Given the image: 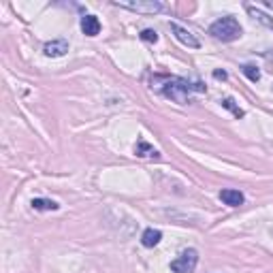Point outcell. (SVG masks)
I'll use <instances>...</instances> for the list:
<instances>
[{
    "label": "cell",
    "mask_w": 273,
    "mask_h": 273,
    "mask_svg": "<svg viewBox=\"0 0 273 273\" xmlns=\"http://www.w3.org/2000/svg\"><path fill=\"white\" fill-rule=\"evenodd\" d=\"M43 52H45V56H49V58H60V56H64V54L68 52V43L64 41V39L49 41V43H45Z\"/></svg>",
    "instance_id": "8992f818"
},
{
    "label": "cell",
    "mask_w": 273,
    "mask_h": 273,
    "mask_svg": "<svg viewBox=\"0 0 273 273\" xmlns=\"http://www.w3.org/2000/svg\"><path fill=\"white\" fill-rule=\"evenodd\" d=\"M32 209H37V211H56L58 209V203L56 201H49V199H32Z\"/></svg>",
    "instance_id": "30bf717a"
},
{
    "label": "cell",
    "mask_w": 273,
    "mask_h": 273,
    "mask_svg": "<svg viewBox=\"0 0 273 273\" xmlns=\"http://www.w3.org/2000/svg\"><path fill=\"white\" fill-rule=\"evenodd\" d=\"M213 77H215V79H226V73H224V70H215Z\"/></svg>",
    "instance_id": "9a60e30c"
},
{
    "label": "cell",
    "mask_w": 273,
    "mask_h": 273,
    "mask_svg": "<svg viewBox=\"0 0 273 273\" xmlns=\"http://www.w3.org/2000/svg\"><path fill=\"white\" fill-rule=\"evenodd\" d=\"M81 30L85 37H96V34L100 32V21L96 15H85L81 19Z\"/></svg>",
    "instance_id": "ba28073f"
},
{
    "label": "cell",
    "mask_w": 273,
    "mask_h": 273,
    "mask_svg": "<svg viewBox=\"0 0 273 273\" xmlns=\"http://www.w3.org/2000/svg\"><path fill=\"white\" fill-rule=\"evenodd\" d=\"M141 39L147 41V43H156V41H158V32H156V30H149V28H147V30L141 32Z\"/></svg>",
    "instance_id": "5bb4252c"
},
{
    "label": "cell",
    "mask_w": 273,
    "mask_h": 273,
    "mask_svg": "<svg viewBox=\"0 0 273 273\" xmlns=\"http://www.w3.org/2000/svg\"><path fill=\"white\" fill-rule=\"evenodd\" d=\"M135 154L141 156V158H160V154H158L156 149L149 145V143H145V141L136 143V145H135Z\"/></svg>",
    "instance_id": "8fae6325"
},
{
    "label": "cell",
    "mask_w": 273,
    "mask_h": 273,
    "mask_svg": "<svg viewBox=\"0 0 273 273\" xmlns=\"http://www.w3.org/2000/svg\"><path fill=\"white\" fill-rule=\"evenodd\" d=\"M220 201L224 205H228V207H239V205H243V195L239 190H233V188H226V190H222L220 192Z\"/></svg>",
    "instance_id": "52a82bcc"
},
{
    "label": "cell",
    "mask_w": 273,
    "mask_h": 273,
    "mask_svg": "<svg viewBox=\"0 0 273 273\" xmlns=\"http://www.w3.org/2000/svg\"><path fill=\"white\" fill-rule=\"evenodd\" d=\"M113 4L135 13H145V15H154V13L162 9V4L158 0H116Z\"/></svg>",
    "instance_id": "277c9868"
},
{
    "label": "cell",
    "mask_w": 273,
    "mask_h": 273,
    "mask_svg": "<svg viewBox=\"0 0 273 273\" xmlns=\"http://www.w3.org/2000/svg\"><path fill=\"white\" fill-rule=\"evenodd\" d=\"M160 239H162V233L158 231V228H145V231H143V235H141V243H143L145 248L158 246V243H160Z\"/></svg>",
    "instance_id": "9c48e42d"
},
{
    "label": "cell",
    "mask_w": 273,
    "mask_h": 273,
    "mask_svg": "<svg viewBox=\"0 0 273 273\" xmlns=\"http://www.w3.org/2000/svg\"><path fill=\"white\" fill-rule=\"evenodd\" d=\"M171 32L175 34V39L179 43H184L186 47H192V49H199L201 47V41L192 34L190 30H186V28H182L179 24H175V21H171Z\"/></svg>",
    "instance_id": "5b68a950"
},
{
    "label": "cell",
    "mask_w": 273,
    "mask_h": 273,
    "mask_svg": "<svg viewBox=\"0 0 273 273\" xmlns=\"http://www.w3.org/2000/svg\"><path fill=\"white\" fill-rule=\"evenodd\" d=\"M222 107H224V109H228V111H233L237 118H243V116H246V113H243V109H239V107L235 105L233 98H224V100H222Z\"/></svg>",
    "instance_id": "7c38bea8"
},
{
    "label": "cell",
    "mask_w": 273,
    "mask_h": 273,
    "mask_svg": "<svg viewBox=\"0 0 273 273\" xmlns=\"http://www.w3.org/2000/svg\"><path fill=\"white\" fill-rule=\"evenodd\" d=\"M192 90L205 92V85H201V83L190 85L188 81H184V79H171V81L162 88V94L167 98H171V100H175V103H179V105H184V103H188Z\"/></svg>",
    "instance_id": "6da1fadb"
},
{
    "label": "cell",
    "mask_w": 273,
    "mask_h": 273,
    "mask_svg": "<svg viewBox=\"0 0 273 273\" xmlns=\"http://www.w3.org/2000/svg\"><path fill=\"white\" fill-rule=\"evenodd\" d=\"M209 34L222 43H231L241 37V26L235 17H220L209 26Z\"/></svg>",
    "instance_id": "7a4b0ae2"
},
{
    "label": "cell",
    "mask_w": 273,
    "mask_h": 273,
    "mask_svg": "<svg viewBox=\"0 0 273 273\" xmlns=\"http://www.w3.org/2000/svg\"><path fill=\"white\" fill-rule=\"evenodd\" d=\"M197 265H199V252L195 248H188L171 263V271L173 273H195Z\"/></svg>",
    "instance_id": "3957f363"
},
{
    "label": "cell",
    "mask_w": 273,
    "mask_h": 273,
    "mask_svg": "<svg viewBox=\"0 0 273 273\" xmlns=\"http://www.w3.org/2000/svg\"><path fill=\"white\" fill-rule=\"evenodd\" d=\"M241 70H243V75H246L250 81H258V79H261V70H258L256 67H252V64H246Z\"/></svg>",
    "instance_id": "4fadbf2b"
}]
</instances>
